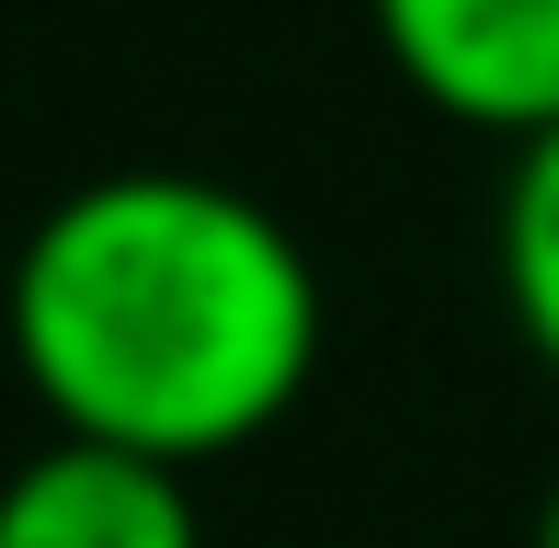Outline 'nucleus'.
<instances>
[{
  "label": "nucleus",
  "mask_w": 559,
  "mask_h": 548,
  "mask_svg": "<svg viewBox=\"0 0 559 548\" xmlns=\"http://www.w3.org/2000/svg\"><path fill=\"white\" fill-rule=\"evenodd\" d=\"M366 35L400 92L468 138L514 148L559 127V0H366Z\"/></svg>",
  "instance_id": "nucleus-2"
},
{
  "label": "nucleus",
  "mask_w": 559,
  "mask_h": 548,
  "mask_svg": "<svg viewBox=\"0 0 559 548\" xmlns=\"http://www.w3.org/2000/svg\"><path fill=\"white\" fill-rule=\"evenodd\" d=\"M0 548H206L194 468L46 422V445L0 468Z\"/></svg>",
  "instance_id": "nucleus-3"
},
{
  "label": "nucleus",
  "mask_w": 559,
  "mask_h": 548,
  "mask_svg": "<svg viewBox=\"0 0 559 548\" xmlns=\"http://www.w3.org/2000/svg\"><path fill=\"white\" fill-rule=\"evenodd\" d=\"M0 286H12V252H0Z\"/></svg>",
  "instance_id": "nucleus-6"
},
{
  "label": "nucleus",
  "mask_w": 559,
  "mask_h": 548,
  "mask_svg": "<svg viewBox=\"0 0 559 548\" xmlns=\"http://www.w3.org/2000/svg\"><path fill=\"white\" fill-rule=\"evenodd\" d=\"M491 286H502V320L525 332V355L559 378V127L514 138V171L491 206Z\"/></svg>",
  "instance_id": "nucleus-4"
},
{
  "label": "nucleus",
  "mask_w": 559,
  "mask_h": 548,
  "mask_svg": "<svg viewBox=\"0 0 559 548\" xmlns=\"http://www.w3.org/2000/svg\"><path fill=\"white\" fill-rule=\"evenodd\" d=\"M332 297L263 194L217 171H92L12 240L0 366L58 434L217 468L309 401Z\"/></svg>",
  "instance_id": "nucleus-1"
},
{
  "label": "nucleus",
  "mask_w": 559,
  "mask_h": 548,
  "mask_svg": "<svg viewBox=\"0 0 559 548\" xmlns=\"http://www.w3.org/2000/svg\"><path fill=\"white\" fill-rule=\"evenodd\" d=\"M525 548H559V468H548V491H537V526H525Z\"/></svg>",
  "instance_id": "nucleus-5"
}]
</instances>
